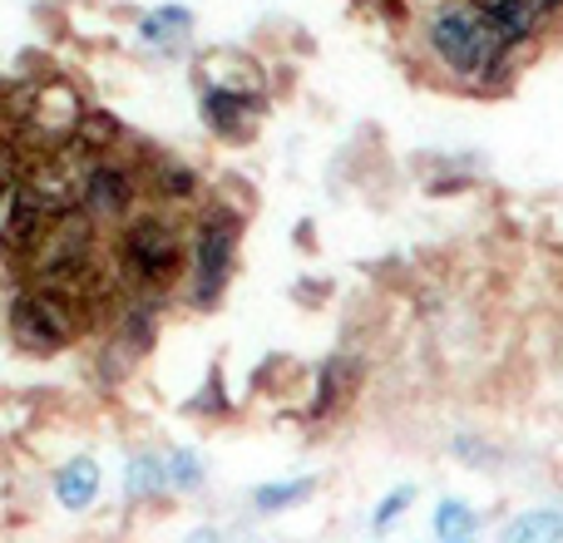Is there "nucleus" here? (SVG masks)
Wrapping results in <instances>:
<instances>
[{"mask_svg":"<svg viewBox=\"0 0 563 543\" xmlns=\"http://www.w3.org/2000/svg\"><path fill=\"white\" fill-rule=\"evenodd\" d=\"M168 489V459L158 455H134L124 469V495L129 499H158Z\"/></svg>","mask_w":563,"mask_h":543,"instance_id":"9b49d317","label":"nucleus"},{"mask_svg":"<svg viewBox=\"0 0 563 543\" xmlns=\"http://www.w3.org/2000/svg\"><path fill=\"white\" fill-rule=\"evenodd\" d=\"M114 257L139 301L164 297L178 281H188V218L144 203L114 233Z\"/></svg>","mask_w":563,"mask_h":543,"instance_id":"f257e3e1","label":"nucleus"},{"mask_svg":"<svg viewBox=\"0 0 563 543\" xmlns=\"http://www.w3.org/2000/svg\"><path fill=\"white\" fill-rule=\"evenodd\" d=\"M470 529H475V514H470L460 499H445V505L435 509V534L445 539V543H460V539H470Z\"/></svg>","mask_w":563,"mask_h":543,"instance_id":"dca6fc26","label":"nucleus"},{"mask_svg":"<svg viewBox=\"0 0 563 543\" xmlns=\"http://www.w3.org/2000/svg\"><path fill=\"white\" fill-rule=\"evenodd\" d=\"M95 164L99 158L89 154V148H79L75 138H69V144H55L25 164L20 193L40 198L49 213H69V208H79V198H85V184H89V174H95Z\"/></svg>","mask_w":563,"mask_h":543,"instance_id":"423d86ee","label":"nucleus"},{"mask_svg":"<svg viewBox=\"0 0 563 543\" xmlns=\"http://www.w3.org/2000/svg\"><path fill=\"white\" fill-rule=\"evenodd\" d=\"M505 543H563V519L549 514V509L519 514L515 524L505 529Z\"/></svg>","mask_w":563,"mask_h":543,"instance_id":"ddd939ff","label":"nucleus"},{"mask_svg":"<svg viewBox=\"0 0 563 543\" xmlns=\"http://www.w3.org/2000/svg\"><path fill=\"white\" fill-rule=\"evenodd\" d=\"M144 208V174H139V158L129 154H109L95 164L79 198V213L99 228V233H119L129 218Z\"/></svg>","mask_w":563,"mask_h":543,"instance_id":"39448f33","label":"nucleus"},{"mask_svg":"<svg viewBox=\"0 0 563 543\" xmlns=\"http://www.w3.org/2000/svg\"><path fill=\"white\" fill-rule=\"evenodd\" d=\"M188 25H194V15H188L184 5H158L139 20V35H144L148 45H174L178 35H188Z\"/></svg>","mask_w":563,"mask_h":543,"instance_id":"f8f14e48","label":"nucleus"},{"mask_svg":"<svg viewBox=\"0 0 563 543\" xmlns=\"http://www.w3.org/2000/svg\"><path fill=\"white\" fill-rule=\"evenodd\" d=\"M139 174H144V203L154 208H168V213L188 218L194 208H208L203 198V178H198V168H188L184 158H139Z\"/></svg>","mask_w":563,"mask_h":543,"instance_id":"0eeeda50","label":"nucleus"},{"mask_svg":"<svg viewBox=\"0 0 563 543\" xmlns=\"http://www.w3.org/2000/svg\"><path fill=\"white\" fill-rule=\"evenodd\" d=\"M99 485H104V475H99V465L89 455H75L69 465L55 469V505L69 509V514H85L89 505L99 499Z\"/></svg>","mask_w":563,"mask_h":543,"instance_id":"1a4fd4ad","label":"nucleus"},{"mask_svg":"<svg viewBox=\"0 0 563 543\" xmlns=\"http://www.w3.org/2000/svg\"><path fill=\"white\" fill-rule=\"evenodd\" d=\"M198 114H203L208 134L228 138V144H243V138H253L257 119H263V99L253 95H233V89H203V104H198Z\"/></svg>","mask_w":563,"mask_h":543,"instance_id":"6e6552de","label":"nucleus"},{"mask_svg":"<svg viewBox=\"0 0 563 543\" xmlns=\"http://www.w3.org/2000/svg\"><path fill=\"white\" fill-rule=\"evenodd\" d=\"M544 5H559V0H544Z\"/></svg>","mask_w":563,"mask_h":543,"instance_id":"6ab92c4d","label":"nucleus"},{"mask_svg":"<svg viewBox=\"0 0 563 543\" xmlns=\"http://www.w3.org/2000/svg\"><path fill=\"white\" fill-rule=\"evenodd\" d=\"M119 138H124V124H119L114 114H104V109H89V114L79 119V129H75V144L89 148L95 158L119 154Z\"/></svg>","mask_w":563,"mask_h":543,"instance_id":"9d476101","label":"nucleus"},{"mask_svg":"<svg viewBox=\"0 0 563 543\" xmlns=\"http://www.w3.org/2000/svg\"><path fill=\"white\" fill-rule=\"evenodd\" d=\"M346 376H351L346 361H327V366H321V376H317V396H311V410H307L311 420H321L327 410H336L341 390H346Z\"/></svg>","mask_w":563,"mask_h":543,"instance_id":"2eb2a0df","label":"nucleus"},{"mask_svg":"<svg viewBox=\"0 0 563 543\" xmlns=\"http://www.w3.org/2000/svg\"><path fill=\"white\" fill-rule=\"evenodd\" d=\"M317 489V479H287V485H263L253 495V509L257 514H282V509H291V505H301V499Z\"/></svg>","mask_w":563,"mask_h":543,"instance_id":"4468645a","label":"nucleus"},{"mask_svg":"<svg viewBox=\"0 0 563 543\" xmlns=\"http://www.w3.org/2000/svg\"><path fill=\"white\" fill-rule=\"evenodd\" d=\"M406 505H410V489H396V495H390L386 505L376 509V529H386L390 519H396V514H400V509H406Z\"/></svg>","mask_w":563,"mask_h":543,"instance_id":"a211bd4d","label":"nucleus"},{"mask_svg":"<svg viewBox=\"0 0 563 543\" xmlns=\"http://www.w3.org/2000/svg\"><path fill=\"white\" fill-rule=\"evenodd\" d=\"M238 243H243V218L228 203H208L194 213L188 223V297L194 307L213 311L223 301L238 267Z\"/></svg>","mask_w":563,"mask_h":543,"instance_id":"7ed1b4c3","label":"nucleus"},{"mask_svg":"<svg viewBox=\"0 0 563 543\" xmlns=\"http://www.w3.org/2000/svg\"><path fill=\"white\" fill-rule=\"evenodd\" d=\"M460 543H470V539H460Z\"/></svg>","mask_w":563,"mask_h":543,"instance_id":"aec40b11","label":"nucleus"},{"mask_svg":"<svg viewBox=\"0 0 563 543\" xmlns=\"http://www.w3.org/2000/svg\"><path fill=\"white\" fill-rule=\"evenodd\" d=\"M198 485H203V459L194 450H178L168 459V489H198Z\"/></svg>","mask_w":563,"mask_h":543,"instance_id":"f3484780","label":"nucleus"},{"mask_svg":"<svg viewBox=\"0 0 563 543\" xmlns=\"http://www.w3.org/2000/svg\"><path fill=\"white\" fill-rule=\"evenodd\" d=\"M5 331L25 356H59L75 341H85L95 331V317L79 297L49 287V281H20L5 301Z\"/></svg>","mask_w":563,"mask_h":543,"instance_id":"f03ea898","label":"nucleus"},{"mask_svg":"<svg viewBox=\"0 0 563 543\" xmlns=\"http://www.w3.org/2000/svg\"><path fill=\"white\" fill-rule=\"evenodd\" d=\"M430 49L445 59L455 75H485L505 59V35L485 5H445L430 20Z\"/></svg>","mask_w":563,"mask_h":543,"instance_id":"20e7f679","label":"nucleus"}]
</instances>
